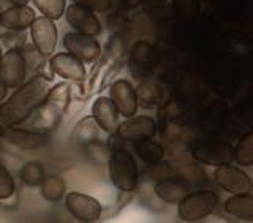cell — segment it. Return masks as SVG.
<instances>
[{
  "label": "cell",
  "mask_w": 253,
  "mask_h": 223,
  "mask_svg": "<svg viewBox=\"0 0 253 223\" xmlns=\"http://www.w3.org/2000/svg\"><path fill=\"white\" fill-rule=\"evenodd\" d=\"M49 92V83L42 75H35L16 90L8 100L0 103V132L22 125Z\"/></svg>",
  "instance_id": "1"
},
{
  "label": "cell",
  "mask_w": 253,
  "mask_h": 223,
  "mask_svg": "<svg viewBox=\"0 0 253 223\" xmlns=\"http://www.w3.org/2000/svg\"><path fill=\"white\" fill-rule=\"evenodd\" d=\"M71 101V84L70 81H63L49 87V92L46 93L43 101L35 108V111L29 116V119L24 124V129L47 133L51 134L62 122L67 109Z\"/></svg>",
  "instance_id": "2"
},
{
  "label": "cell",
  "mask_w": 253,
  "mask_h": 223,
  "mask_svg": "<svg viewBox=\"0 0 253 223\" xmlns=\"http://www.w3.org/2000/svg\"><path fill=\"white\" fill-rule=\"evenodd\" d=\"M122 55H124V46L117 38H113L106 46V51L98 57L97 63L92 70V75L89 78L87 89L89 92H101L105 86L113 79V76L117 73L122 67Z\"/></svg>",
  "instance_id": "3"
},
{
  "label": "cell",
  "mask_w": 253,
  "mask_h": 223,
  "mask_svg": "<svg viewBox=\"0 0 253 223\" xmlns=\"http://www.w3.org/2000/svg\"><path fill=\"white\" fill-rule=\"evenodd\" d=\"M109 179L119 192L133 193L138 187V166L130 150L117 149L108 160Z\"/></svg>",
  "instance_id": "4"
},
{
  "label": "cell",
  "mask_w": 253,
  "mask_h": 223,
  "mask_svg": "<svg viewBox=\"0 0 253 223\" xmlns=\"http://www.w3.org/2000/svg\"><path fill=\"white\" fill-rule=\"evenodd\" d=\"M218 196L212 190H201V192L187 193L179 204V217L185 222H198L217 208Z\"/></svg>",
  "instance_id": "5"
},
{
  "label": "cell",
  "mask_w": 253,
  "mask_h": 223,
  "mask_svg": "<svg viewBox=\"0 0 253 223\" xmlns=\"http://www.w3.org/2000/svg\"><path fill=\"white\" fill-rule=\"evenodd\" d=\"M65 208L68 214L78 222L83 223H92L98 222L103 216V206L101 203L90 195L79 193V192H70L65 193Z\"/></svg>",
  "instance_id": "6"
},
{
  "label": "cell",
  "mask_w": 253,
  "mask_h": 223,
  "mask_svg": "<svg viewBox=\"0 0 253 223\" xmlns=\"http://www.w3.org/2000/svg\"><path fill=\"white\" fill-rule=\"evenodd\" d=\"M29 29L35 51L43 59H49L55 52V46H57V27H55L54 21L46 18V16H40V18L34 19Z\"/></svg>",
  "instance_id": "7"
},
{
  "label": "cell",
  "mask_w": 253,
  "mask_h": 223,
  "mask_svg": "<svg viewBox=\"0 0 253 223\" xmlns=\"http://www.w3.org/2000/svg\"><path fill=\"white\" fill-rule=\"evenodd\" d=\"M27 78V59L21 49H8L3 52L0 63V81L8 89H16L26 83Z\"/></svg>",
  "instance_id": "8"
},
{
  "label": "cell",
  "mask_w": 253,
  "mask_h": 223,
  "mask_svg": "<svg viewBox=\"0 0 253 223\" xmlns=\"http://www.w3.org/2000/svg\"><path fill=\"white\" fill-rule=\"evenodd\" d=\"M63 46L67 52L76 55L84 63L97 62L101 55V46L97 42V37L79 34V32H70L63 37Z\"/></svg>",
  "instance_id": "9"
},
{
  "label": "cell",
  "mask_w": 253,
  "mask_h": 223,
  "mask_svg": "<svg viewBox=\"0 0 253 223\" xmlns=\"http://www.w3.org/2000/svg\"><path fill=\"white\" fill-rule=\"evenodd\" d=\"M63 16H65V19L70 26L75 29V32H79V34L98 37L103 30L101 21L98 19V16L95 14V11L79 3H71L70 6H67Z\"/></svg>",
  "instance_id": "10"
},
{
  "label": "cell",
  "mask_w": 253,
  "mask_h": 223,
  "mask_svg": "<svg viewBox=\"0 0 253 223\" xmlns=\"http://www.w3.org/2000/svg\"><path fill=\"white\" fill-rule=\"evenodd\" d=\"M49 68L52 70L54 75H59L65 81L84 83L87 78L84 62L70 52L52 54L49 57Z\"/></svg>",
  "instance_id": "11"
},
{
  "label": "cell",
  "mask_w": 253,
  "mask_h": 223,
  "mask_svg": "<svg viewBox=\"0 0 253 223\" xmlns=\"http://www.w3.org/2000/svg\"><path fill=\"white\" fill-rule=\"evenodd\" d=\"M109 98L116 105L119 114L126 117H131L136 114L139 108L138 105V93L136 89L128 79H117L109 86Z\"/></svg>",
  "instance_id": "12"
},
{
  "label": "cell",
  "mask_w": 253,
  "mask_h": 223,
  "mask_svg": "<svg viewBox=\"0 0 253 223\" xmlns=\"http://www.w3.org/2000/svg\"><path fill=\"white\" fill-rule=\"evenodd\" d=\"M215 182L231 193H250L253 190V182L241 168H236L229 163L220 165L215 170Z\"/></svg>",
  "instance_id": "13"
},
{
  "label": "cell",
  "mask_w": 253,
  "mask_h": 223,
  "mask_svg": "<svg viewBox=\"0 0 253 223\" xmlns=\"http://www.w3.org/2000/svg\"><path fill=\"white\" fill-rule=\"evenodd\" d=\"M117 133L126 141V142H136L142 139L154 138L157 133V124L152 117L149 116H131L126 117V121L121 122Z\"/></svg>",
  "instance_id": "14"
},
{
  "label": "cell",
  "mask_w": 253,
  "mask_h": 223,
  "mask_svg": "<svg viewBox=\"0 0 253 223\" xmlns=\"http://www.w3.org/2000/svg\"><path fill=\"white\" fill-rule=\"evenodd\" d=\"M193 158L200 163L220 166L226 165L234 158V149L223 141H212L193 149Z\"/></svg>",
  "instance_id": "15"
},
{
  "label": "cell",
  "mask_w": 253,
  "mask_h": 223,
  "mask_svg": "<svg viewBox=\"0 0 253 223\" xmlns=\"http://www.w3.org/2000/svg\"><path fill=\"white\" fill-rule=\"evenodd\" d=\"M0 139H3L8 144L19 149H40L49 144L51 136L47 133H38L27 129H6L0 132Z\"/></svg>",
  "instance_id": "16"
},
{
  "label": "cell",
  "mask_w": 253,
  "mask_h": 223,
  "mask_svg": "<svg viewBox=\"0 0 253 223\" xmlns=\"http://www.w3.org/2000/svg\"><path fill=\"white\" fill-rule=\"evenodd\" d=\"M90 116L93 117V121L98 124L101 132H105L108 134L117 133L119 125H121V121H119V116L121 114H119L116 105L109 97L95 98V101L92 103Z\"/></svg>",
  "instance_id": "17"
},
{
  "label": "cell",
  "mask_w": 253,
  "mask_h": 223,
  "mask_svg": "<svg viewBox=\"0 0 253 223\" xmlns=\"http://www.w3.org/2000/svg\"><path fill=\"white\" fill-rule=\"evenodd\" d=\"M37 18L34 8L29 5H13L0 13V26L11 32H24Z\"/></svg>",
  "instance_id": "18"
},
{
  "label": "cell",
  "mask_w": 253,
  "mask_h": 223,
  "mask_svg": "<svg viewBox=\"0 0 253 223\" xmlns=\"http://www.w3.org/2000/svg\"><path fill=\"white\" fill-rule=\"evenodd\" d=\"M138 93V105L141 108H155V106H160L163 100H165V93L166 90L163 89V86L157 81H152V79H146L142 81L141 86L136 89Z\"/></svg>",
  "instance_id": "19"
},
{
  "label": "cell",
  "mask_w": 253,
  "mask_h": 223,
  "mask_svg": "<svg viewBox=\"0 0 253 223\" xmlns=\"http://www.w3.org/2000/svg\"><path fill=\"white\" fill-rule=\"evenodd\" d=\"M155 193L165 203L177 204L182 198L190 192H188V187L184 184V182L169 178V179L158 180V184L155 185Z\"/></svg>",
  "instance_id": "20"
},
{
  "label": "cell",
  "mask_w": 253,
  "mask_h": 223,
  "mask_svg": "<svg viewBox=\"0 0 253 223\" xmlns=\"http://www.w3.org/2000/svg\"><path fill=\"white\" fill-rule=\"evenodd\" d=\"M225 211L236 219L253 220V195L236 193L234 196L226 200Z\"/></svg>",
  "instance_id": "21"
},
{
  "label": "cell",
  "mask_w": 253,
  "mask_h": 223,
  "mask_svg": "<svg viewBox=\"0 0 253 223\" xmlns=\"http://www.w3.org/2000/svg\"><path fill=\"white\" fill-rule=\"evenodd\" d=\"M100 130L101 129L98 127V124L93 121L92 116H89V117L83 119V121L75 127V132L71 136H73V139L78 142V144L85 147V146L93 144V142H97V141H101L100 133H98Z\"/></svg>",
  "instance_id": "22"
},
{
  "label": "cell",
  "mask_w": 253,
  "mask_h": 223,
  "mask_svg": "<svg viewBox=\"0 0 253 223\" xmlns=\"http://www.w3.org/2000/svg\"><path fill=\"white\" fill-rule=\"evenodd\" d=\"M134 152H136V155L144 163L154 165L157 162L163 160L165 149L160 142L152 141V138H149V139H142V141L134 142Z\"/></svg>",
  "instance_id": "23"
},
{
  "label": "cell",
  "mask_w": 253,
  "mask_h": 223,
  "mask_svg": "<svg viewBox=\"0 0 253 223\" xmlns=\"http://www.w3.org/2000/svg\"><path fill=\"white\" fill-rule=\"evenodd\" d=\"M40 187H42V196L49 203L60 201L62 198L65 196V192H67L65 180L59 176L44 178V180L42 182V185Z\"/></svg>",
  "instance_id": "24"
},
{
  "label": "cell",
  "mask_w": 253,
  "mask_h": 223,
  "mask_svg": "<svg viewBox=\"0 0 253 223\" xmlns=\"http://www.w3.org/2000/svg\"><path fill=\"white\" fill-rule=\"evenodd\" d=\"M131 68L136 76H144L150 68V46L147 43H138L131 52Z\"/></svg>",
  "instance_id": "25"
},
{
  "label": "cell",
  "mask_w": 253,
  "mask_h": 223,
  "mask_svg": "<svg viewBox=\"0 0 253 223\" xmlns=\"http://www.w3.org/2000/svg\"><path fill=\"white\" fill-rule=\"evenodd\" d=\"M19 178L22 180V184H26L27 187H38L42 185V182L46 178L44 166L38 162H29L21 168Z\"/></svg>",
  "instance_id": "26"
},
{
  "label": "cell",
  "mask_w": 253,
  "mask_h": 223,
  "mask_svg": "<svg viewBox=\"0 0 253 223\" xmlns=\"http://www.w3.org/2000/svg\"><path fill=\"white\" fill-rule=\"evenodd\" d=\"M32 2L40 13L52 21L60 19L67 10V0H32Z\"/></svg>",
  "instance_id": "27"
},
{
  "label": "cell",
  "mask_w": 253,
  "mask_h": 223,
  "mask_svg": "<svg viewBox=\"0 0 253 223\" xmlns=\"http://www.w3.org/2000/svg\"><path fill=\"white\" fill-rule=\"evenodd\" d=\"M234 158L237 160V163L242 166H247L253 163V132H250L249 134L239 141L236 150H234Z\"/></svg>",
  "instance_id": "28"
},
{
  "label": "cell",
  "mask_w": 253,
  "mask_h": 223,
  "mask_svg": "<svg viewBox=\"0 0 253 223\" xmlns=\"http://www.w3.org/2000/svg\"><path fill=\"white\" fill-rule=\"evenodd\" d=\"M16 192V184L11 171L0 163V200H8Z\"/></svg>",
  "instance_id": "29"
},
{
  "label": "cell",
  "mask_w": 253,
  "mask_h": 223,
  "mask_svg": "<svg viewBox=\"0 0 253 223\" xmlns=\"http://www.w3.org/2000/svg\"><path fill=\"white\" fill-rule=\"evenodd\" d=\"M150 176L157 180H163V179H169L172 176V168L169 163L166 162H157L152 165V168H150Z\"/></svg>",
  "instance_id": "30"
},
{
  "label": "cell",
  "mask_w": 253,
  "mask_h": 223,
  "mask_svg": "<svg viewBox=\"0 0 253 223\" xmlns=\"http://www.w3.org/2000/svg\"><path fill=\"white\" fill-rule=\"evenodd\" d=\"M75 3L90 8L92 11H108L111 6V0H73Z\"/></svg>",
  "instance_id": "31"
},
{
  "label": "cell",
  "mask_w": 253,
  "mask_h": 223,
  "mask_svg": "<svg viewBox=\"0 0 253 223\" xmlns=\"http://www.w3.org/2000/svg\"><path fill=\"white\" fill-rule=\"evenodd\" d=\"M6 93H8V87L2 81H0V103L6 98Z\"/></svg>",
  "instance_id": "32"
},
{
  "label": "cell",
  "mask_w": 253,
  "mask_h": 223,
  "mask_svg": "<svg viewBox=\"0 0 253 223\" xmlns=\"http://www.w3.org/2000/svg\"><path fill=\"white\" fill-rule=\"evenodd\" d=\"M11 5H27L30 0H10Z\"/></svg>",
  "instance_id": "33"
},
{
  "label": "cell",
  "mask_w": 253,
  "mask_h": 223,
  "mask_svg": "<svg viewBox=\"0 0 253 223\" xmlns=\"http://www.w3.org/2000/svg\"><path fill=\"white\" fill-rule=\"evenodd\" d=\"M2 57H3V51H2V46H0V63H2Z\"/></svg>",
  "instance_id": "34"
},
{
  "label": "cell",
  "mask_w": 253,
  "mask_h": 223,
  "mask_svg": "<svg viewBox=\"0 0 253 223\" xmlns=\"http://www.w3.org/2000/svg\"><path fill=\"white\" fill-rule=\"evenodd\" d=\"M0 13H2V10H0Z\"/></svg>",
  "instance_id": "35"
}]
</instances>
